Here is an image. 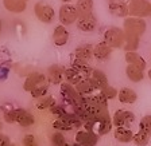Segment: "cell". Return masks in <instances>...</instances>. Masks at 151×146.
I'll return each instance as SVG.
<instances>
[{"label": "cell", "instance_id": "603a6c76", "mask_svg": "<svg viewBox=\"0 0 151 146\" xmlns=\"http://www.w3.org/2000/svg\"><path fill=\"white\" fill-rule=\"evenodd\" d=\"M124 59H126V62L128 63V64H132V66H135V67H139V69H142L143 71H145L146 60L143 59V58H142L136 51H129V52H126Z\"/></svg>", "mask_w": 151, "mask_h": 146}, {"label": "cell", "instance_id": "7dc6e473", "mask_svg": "<svg viewBox=\"0 0 151 146\" xmlns=\"http://www.w3.org/2000/svg\"><path fill=\"white\" fill-rule=\"evenodd\" d=\"M23 1H28V0H23Z\"/></svg>", "mask_w": 151, "mask_h": 146}, {"label": "cell", "instance_id": "4dcf8cb0", "mask_svg": "<svg viewBox=\"0 0 151 146\" xmlns=\"http://www.w3.org/2000/svg\"><path fill=\"white\" fill-rule=\"evenodd\" d=\"M53 128L57 129V130H60V131H70V130H73L72 125L68 122V119L63 118V117L57 118L55 121L53 122Z\"/></svg>", "mask_w": 151, "mask_h": 146}, {"label": "cell", "instance_id": "c3c4849f", "mask_svg": "<svg viewBox=\"0 0 151 146\" xmlns=\"http://www.w3.org/2000/svg\"><path fill=\"white\" fill-rule=\"evenodd\" d=\"M150 1H151V0H150Z\"/></svg>", "mask_w": 151, "mask_h": 146}, {"label": "cell", "instance_id": "ba28073f", "mask_svg": "<svg viewBox=\"0 0 151 146\" xmlns=\"http://www.w3.org/2000/svg\"><path fill=\"white\" fill-rule=\"evenodd\" d=\"M135 121V114L128 110H116L112 117L115 128H128Z\"/></svg>", "mask_w": 151, "mask_h": 146}, {"label": "cell", "instance_id": "d590c367", "mask_svg": "<svg viewBox=\"0 0 151 146\" xmlns=\"http://www.w3.org/2000/svg\"><path fill=\"white\" fill-rule=\"evenodd\" d=\"M139 130H143V131H146V133L151 134V115H145V117L140 119Z\"/></svg>", "mask_w": 151, "mask_h": 146}, {"label": "cell", "instance_id": "f6af8a7d", "mask_svg": "<svg viewBox=\"0 0 151 146\" xmlns=\"http://www.w3.org/2000/svg\"><path fill=\"white\" fill-rule=\"evenodd\" d=\"M9 146H16V145H15V143H11V145H9Z\"/></svg>", "mask_w": 151, "mask_h": 146}, {"label": "cell", "instance_id": "1f68e13d", "mask_svg": "<svg viewBox=\"0 0 151 146\" xmlns=\"http://www.w3.org/2000/svg\"><path fill=\"white\" fill-rule=\"evenodd\" d=\"M49 86H50V83L47 82V83H45V84H42V86L37 87V89H35V90H32L30 94H31L32 98H37V99H39V98H42V96L47 95V91H49Z\"/></svg>", "mask_w": 151, "mask_h": 146}, {"label": "cell", "instance_id": "7c38bea8", "mask_svg": "<svg viewBox=\"0 0 151 146\" xmlns=\"http://www.w3.org/2000/svg\"><path fill=\"white\" fill-rule=\"evenodd\" d=\"M99 134L88 130H81L76 134V142L80 146H96L99 142Z\"/></svg>", "mask_w": 151, "mask_h": 146}, {"label": "cell", "instance_id": "d6986e66", "mask_svg": "<svg viewBox=\"0 0 151 146\" xmlns=\"http://www.w3.org/2000/svg\"><path fill=\"white\" fill-rule=\"evenodd\" d=\"M93 50H94V46H92V44H81V46H78L74 50L73 55H74V58H77V59L89 62V60L93 58Z\"/></svg>", "mask_w": 151, "mask_h": 146}, {"label": "cell", "instance_id": "2e32d148", "mask_svg": "<svg viewBox=\"0 0 151 146\" xmlns=\"http://www.w3.org/2000/svg\"><path fill=\"white\" fill-rule=\"evenodd\" d=\"M89 79L92 81V83H93L94 89H96L97 91H101L103 89H105L107 86H109V84H108V78H107V75H105V72H104V71H101V70L94 69Z\"/></svg>", "mask_w": 151, "mask_h": 146}, {"label": "cell", "instance_id": "bcb514c9", "mask_svg": "<svg viewBox=\"0 0 151 146\" xmlns=\"http://www.w3.org/2000/svg\"><path fill=\"white\" fill-rule=\"evenodd\" d=\"M0 131H1V122H0Z\"/></svg>", "mask_w": 151, "mask_h": 146}, {"label": "cell", "instance_id": "8d00e7d4", "mask_svg": "<svg viewBox=\"0 0 151 146\" xmlns=\"http://www.w3.org/2000/svg\"><path fill=\"white\" fill-rule=\"evenodd\" d=\"M23 146H39L35 135L32 134H26L24 138H23Z\"/></svg>", "mask_w": 151, "mask_h": 146}, {"label": "cell", "instance_id": "b9f144b4", "mask_svg": "<svg viewBox=\"0 0 151 146\" xmlns=\"http://www.w3.org/2000/svg\"><path fill=\"white\" fill-rule=\"evenodd\" d=\"M147 77H148V78H150V79H151V69H150V70H148V71H147Z\"/></svg>", "mask_w": 151, "mask_h": 146}, {"label": "cell", "instance_id": "5bb4252c", "mask_svg": "<svg viewBox=\"0 0 151 146\" xmlns=\"http://www.w3.org/2000/svg\"><path fill=\"white\" fill-rule=\"evenodd\" d=\"M69 36H70L69 31L66 30V27L62 24H60L54 28L53 35H51V40H53V43L55 44V46L62 47L69 42Z\"/></svg>", "mask_w": 151, "mask_h": 146}, {"label": "cell", "instance_id": "e0dca14e", "mask_svg": "<svg viewBox=\"0 0 151 146\" xmlns=\"http://www.w3.org/2000/svg\"><path fill=\"white\" fill-rule=\"evenodd\" d=\"M70 67L74 69L77 72H80V74L82 75V78H91L92 72H93V70H94V69H92L88 62L77 59V58H73L72 63H70Z\"/></svg>", "mask_w": 151, "mask_h": 146}, {"label": "cell", "instance_id": "6da1fadb", "mask_svg": "<svg viewBox=\"0 0 151 146\" xmlns=\"http://www.w3.org/2000/svg\"><path fill=\"white\" fill-rule=\"evenodd\" d=\"M124 40H126V32H124L123 28L109 27L104 32L103 42H105L112 48H123Z\"/></svg>", "mask_w": 151, "mask_h": 146}, {"label": "cell", "instance_id": "d6a6232c", "mask_svg": "<svg viewBox=\"0 0 151 146\" xmlns=\"http://www.w3.org/2000/svg\"><path fill=\"white\" fill-rule=\"evenodd\" d=\"M50 143L51 146H66V140L65 137L62 135V133H54L50 135Z\"/></svg>", "mask_w": 151, "mask_h": 146}, {"label": "cell", "instance_id": "d4e9b609", "mask_svg": "<svg viewBox=\"0 0 151 146\" xmlns=\"http://www.w3.org/2000/svg\"><path fill=\"white\" fill-rule=\"evenodd\" d=\"M126 75H127V78H128L131 82L138 83V82L143 81V78H145V71H143L142 69H139V67L132 66V64H127Z\"/></svg>", "mask_w": 151, "mask_h": 146}, {"label": "cell", "instance_id": "7a4b0ae2", "mask_svg": "<svg viewBox=\"0 0 151 146\" xmlns=\"http://www.w3.org/2000/svg\"><path fill=\"white\" fill-rule=\"evenodd\" d=\"M147 24L142 18H135V16H128L124 19L123 22V30L126 34H131V35H136L140 38L142 35L146 32Z\"/></svg>", "mask_w": 151, "mask_h": 146}, {"label": "cell", "instance_id": "cb8c5ba5", "mask_svg": "<svg viewBox=\"0 0 151 146\" xmlns=\"http://www.w3.org/2000/svg\"><path fill=\"white\" fill-rule=\"evenodd\" d=\"M113 122H112V117H108L105 119L101 121H96V126H94V133L99 135H105L112 130Z\"/></svg>", "mask_w": 151, "mask_h": 146}, {"label": "cell", "instance_id": "7bdbcfd3", "mask_svg": "<svg viewBox=\"0 0 151 146\" xmlns=\"http://www.w3.org/2000/svg\"><path fill=\"white\" fill-rule=\"evenodd\" d=\"M1 28H3V23H1V20H0V35H1Z\"/></svg>", "mask_w": 151, "mask_h": 146}, {"label": "cell", "instance_id": "681fc988", "mask_svg": "<svg viewBox=\"0 0 151 146\" xmlns=\"http://www.w3.org/2000/svg\"><path fill=\"white\" fill-rule=\"evenodd\" d=\"M150 16H151V15H150Z\"/></svg>", "mask_w": 151, "mask_h": 146}, {"label": "cell", "instance_id": "f546056e", "mask_svg": "<svg viewBox=\"0 0 151 146\" xmlns=\"http://www.w3.org/2000/svg\"><path fill=\"white\" fill-rule=\"evenodd\" d=\"M150 137H151L150 133H146V131H143V130H139L138 133L135 134V137H134V141H132V142L135 143L136 146H146V145H148V142H150Z\"/></svg>", "mask_w": 151, "mask_h": 146}, {"label": "cell", "instance_id": "ac0fdd59", "mask_svg": "<svg viewBox=\"0 0 151 146\" xmlns=\"http://www.w3.org/2000/svg\"><path fill=\"white\" fill-rule=\"evenodd\" d=\"M3 6L11 13H22L27 9V1H23V0H3Z\"/></svg>", "mask_w": 151, "mask_h": 146}, {"label": "cell", "instance_id": "3957f363", "mask_svg": "<svg viewBox=\"0 0 151 146\" xmlns=\"http://www.w3.org/2000/svg\"><path fill=\"white\" fill-rule=\"evenodd\" d=\"M80 18V13L77 11V7L73 4L68 3V4H62L58 12V20L62 26H72L74 23H77Z\"/></svg>", "mask_w": 151, "mask_h": 146}, {"label": "cell", "instance_id": "44dd1931", "mask_svg": "<svg viewBox=\"0 0 151 146\" xmlns=\"http://www.w3.org/2000/svg\"><path fill=\"white\" fill-rule=\"evenodd\" d=\"M113 135H115V138L122 143L132 142V141H134V137H135L134 131L128 128H116L115 131H113Z\"/></svg>", "mask_w": 151, "mask_h": 146}, {"label": "cell", "instance_id": "e575fe53", "mask_svg": "<svg viewBox=\"0 0 151 146\" xmlns=\"http://www.w3.org/2000/svg\"><path fill=\"white\" fill-rule=\"evenodd\" d=\"M49 110H50V113L54 115V117H57V118H61V117H63V115L68 113L65 106L63 105H57V103L54 106H51Z\"/></svg>", "mask_w": 151, "mask_h": 146}, {"label": "cell", "instance_id": "52a82bcc", "mask_svg": "<svg viewBox=\"0 0 151 146\" xmlns=\"http://www.w3.org/2000/svg\"><path fill=\"white\" fill-rule=\"evenodd\" d=\"M47 77L46 74H41V72H30L26 77L24 83H23V90L27 93H31L32 90H35L37 87L42 86V84L47 83Z\"/></svg>", "mask_w": 151, "mask_h": 146}, {"label": "cell", "instance_id": "836d02e7", "mask_svg": "<svg viewBox=\"0 0 151 146\" xmlns=\"http://www.w3.org/2000/svg\"><path fill=\"white\" fill-rule=\"evenodd\" d=\"M101 94H103V95L105 96L108 101H111V99H115V98H117V95H119V91H117L115 87H112V86H107L105 89H103V90H101Z\"/></svg>", "mask_w": 151, "mask_h": 146}, {"label": "cell", "instance_id": "ee69618b", "mask_svg": "<svg viewBox=\"0 0 151 146\" xmlns=\"http://www.w3.org/2000/svg\"><path fill=\"white\" fill-rule=\"evenodd\" d=\"M127 1H128V3H131V1H135V0H127Z\"/></svg>", "mask_w": 151, "mask_h": 146}, {"label": "cell", "instance_id": "8fae6325", "mask_svg": "<svg viewBox=\"0 0 151 146\" xmlns=\"http://www.w3.org/2000/svg\"><path fill=\"white\" fill-rule=\"evenodd\" d=\"M77 28L82 32H93L97 28V18L94 16V13H89V15H82L77 20Z\"/></svg>", "mask_w": 151, "mask_h": 146}, {"label": "cell", "instance_id": "30bf717a", "mask_svg": "<svg viewBox=\"0 0 151 146\" xmlns=\"http://www.w3.org/2000/svg\"><path fill=\"white\" fill-rule=\"evenodd\" d=\"M108 11L111 15L116 16V18H128V1L127 0H109Z\"/></svg>", "mask_w": 151, "mask_h": 146}, {"label": "cell", "instance_id": "83f0119b", "mask_svg": "<svg viewBox=\"0 0 151 146\" xmlns=\"http://www.w3.org/2000/svg\"><path fill=\"white\" fill-rule=\"evenodd\" d=\"M81 79H82V75L80 74V72L76 71L74 69H72V67L66 69V71H65V82H68V83L76 86V84L78 83Z\"/></svg>", "mask_w": 151, "mask_h": 146}, {"label": "cell", "instance_id": "f35d334b", "mask_svg": "<svg viewBox=\"0 0 151 146\" xmlns=\"http://www.w3.org/2000/svg\"><path fill=\"white\" fill-rule=\"evenodd\" d=\"M11 143L12 142H11V140H9L8 135L0 131V146H9Z\"/></svg>", "mask_w": 151, "mask_h": 146}, {"label": "cell", "instance_id": "9c48e42d", "mask_svg": "<svg viewBox=\"0 0 151 146\" xmlns=\"http://www.w3.org/2000/svg\"><path fill=\"white\" fill-rule=\"evenodd\" d=\"M66 69L60 64H51L46 70V77L50 84H62L65 81Z\"/></svg>", "mask_w": 151, "mask_h": 146}, {"label": "cell", "instance_id": "74e56055", "mask_svg": "<svg viewBox=\"0 0 151 146\" xmlns=\"http://www.w3.org/2000/svg\"><path fill=\"white\" fill-rule=\"evenodd\" d=\"M3 117L7 123H15V111H14V109H9L7 111H4Z\"/></svg>", "mask_w": 151, "mask_h": 146}, {"label": "cell", "instance_id": "7402d4cb", "mask_svg": "<svg viewBox=\"0 0 151 146\" xmlns=\"http://www.w3.org/2000/svg\"><path fill=\"white\" fill-rule=\"evenodd\" d=\"M76 90L78 91L81 95H92V94L96 93V89H94L93 83H92V81L89 79V78H82L81 81L78 82V83L76 84Z\"/></svg>", "mask_w": 151, "mask_h": 146}, {"label": "cell", "instance_id": "4316f807", "mask_svg": "<svg viewBox=\"0 0 151 146\" xmlns=\"http://www.w3.org/2000/svg\"><path fill=\"white\" fill-rule=\"evenodd\" d=\"M80 16L93 13V0H77L76 3Z\"/></svg>", "mask_w": 151, "mask_h": 146}, {"label": "cell", "instance_id": "277c9868", "mask_svg": "<svg viewBox=\"0 0 151 146\" xmlns=\"http://www.w3.org/2000/svg\"><path fill=\"white\" fill-rule=\"evenodd\" d=\"M34 13L38 20L41 23H45V24H50L55 18L54 8L50 4H47L46 1H37L34 6Z\"/></svg>", "mask_w": 151, "mask_h": 146}, {"label": "cell", "instance_id": "ab89813d", "mask_svg": "<svg viewBox=\"0 0 151 146\" xmlns=\"http://www.w3.org/2000/svg\"><path fill=\"white\" fill-rule=\"evenodd\" d=\"M66 146H80V145L77 142H76V143H69V142H68V143H66Z\"/></svg>", "mask_w": 151, "mask_h": 146}, {"label": "cell", "instance_id": "8992f818", "mask_svg": "<svg viewBox=\"0 0 151 146\" xmlns=\"http://www.w3.org/2000/svg\"><path fill=\"white\" fill-rule=\"evenodd\" d=\"M61 95H62L63 101L69 106H74L78 105V103L82 102V95L76 90V87L73 84L68 83V82H63L61 84Z\"/></svg>", "mask_w": 151, "mask_h": 146}, {"label": "cell", "instance_id": "484cf974", "mask_svg": "<svg viewBox=\"0 0 151 146\" xmlns=\"http://www.w3.org/2000/svg\"><path fill=\"white\" fill-rule=\"evenodd\" d=\"M139 42H140V38L136 36V35H131V34H126V40H124V51L129 52V51H136L139 48Z\"/></svg>", "mask_w": 151, "mask_h": 146}, {"label": "cell", "instance_id": "4fadbf2b", "mask_svg": "<svg viewBox=\"0 0 151 146\" xmlns=\"http://www.w3.org/2000/svg\"><path fill=\"white\" fill-rule=\"evenodd\" d=\"M15 111V123H18L22 128H30L35 123L34 115L26 109H14Z\"/></svg>", "mask_w": 151, "mask_h": 146}, {"label": "cell", "instance_id": "9a60e30c", "mask_svg": "<svg viewBox=\"0 0 151 146\" xmlns=\"http://www.w3.org/2000/svg\"><path fill=\"white\" fill-rule=\"evenodd\" d=\"M112 47H109L105 42H100L94 46L93 50V58L94 59L100 60V62H104V60H108L112 55Z\"/></svg>", "mask_w": 151, "mask_h": 146}, {"label": "cell", "instance_id": "60d3db41", "mask_svg": "<svg viewBox=\"0 0 151 146\" xmlns=\"http://www.w3.org/2000/svg\"><path fill=\"white\" fill-rule=\"evenodd\" d=\"M61 1H62L63 4H68V3H72L73 0H61Z\"/></svg>", "mask_w": 151, "mask_h": 146}, {"label": "cell", "instance_id": "ffe728a7", "mask_svg": "<svg viewBox=\"0 0 151 146\" xmlns=\"http://www.w3.org/2000/svg\"><path fill=\"white\" fill-rule=\"evenodd\" d=\"M119 101L123 103V105H132L135 103L136 99H138V95L132 89L129 87H123L119 90V95H117Z\"/></svg>", "mask_w": 151, "mask_h": 146}, {"label": "cell", "instance_id": "5b68a950", "mask_svg": "<svg viewBox=\"0 0 151 146\" xmlns=\"http://www.w3.org/2000/svg\"><path fill=\"white\" fill-rule=\"evenodd\" d=\"M129 16L145 19L151 15V1L150 0H135L128 3Z\"/></svg>", "mask_w": 151, "mask_h": 146}, {"label": "cell", "instance_id": "f1b7e54d", "mask_svg": "<svg viewBox=\"0 0 151 146\" xmlns=\"http://www.w3.org/2000/svg\"><path fill=\"white\" fill-rule=\"evenodd\" d=\"M55 105V101L51 95H45L42 98H39L37 102V109L38 110H49L51 106Z\"/></svg>", "mask_w": 151, "mask_h": 146}]
</instances>
